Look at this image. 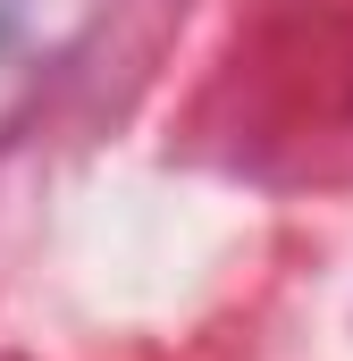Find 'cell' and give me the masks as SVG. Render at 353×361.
I'll use <instances>...</instances> for the list:
<instances>
[]
</instances>
